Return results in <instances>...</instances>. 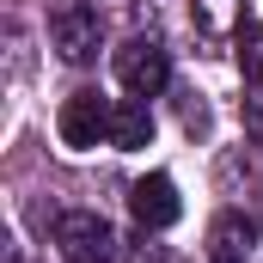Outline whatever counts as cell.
I'll return each mask as SVG.
<instances>
[{
  "label": "cell",
  "mask_w": 263,
  "mask_h": 263,
  "mask_svg": "<svg viewBox=\"0 0 263 263\" xmlns=\"http://www.w3.org/2000/svg\"><path fill=\"white\" fill-rule=\"evenodd\" d=\"M245 129L263 141V80H251V92H245Z\"/></svg>",
  "instance_id": "cell-10"
},
{
  "label": "cell",
  "mask_w": 263,
  "mask_h": 263,
  "mask_svg": "<svg viewBox=\"0 0 263 263\" xmlns=\"http://www.w3.org/2000/svg\"><path fill=\"white\" fill-rule=\"evenodd\" d=\"M239 67H245L251 80H263V31H245V37H239Z\"/></svg>",
  "instance_id": "cell-9"
},
{
  "label": "cell",
  "mask_w": 263,
  "mask_h": 263,
  "mask_svg": "<svg viewBox=\"0 0 263 263\" xmlns=\"http://www.w3.org/2000/svg\"><path fill=\"white\" fill-rule=\"evenodd\" d=\"M117 80L129 86V98H153V92H165V80H172V55H165V43H153V37H129V43L117 49Z\"/></svg>",
  "instance_id": "cell-2"
},
{
  "label": "cell",
  "mask_w": 263,
  "mask_h": 263,
  "mask_svg": "<svg viewBox=\"0 0 263 263\" xmlns=\"http://www.w3.org/2000/svg\"><path fill=\"white\" fill-rule=\"evenodd\" d=\"M184 129H190V135H202V129H208V104H202L196 92L184 98Z\"/></svg>",
  "instance_id": "cell-11"
},
{
  "label": "cell",
  "mask_w": 263,
  "mask_h": 263,
  "mask_svg": "<svg viewBox=\"0 0 263 263\" xmlns=\"http://www.w3.org/2000/svg\"><path fill=\"white\" fill-rule=\"evenodd\" d=\"M129 214L141 220V227H153V233H159V227H172V220L184 214V202H178V184H172L165 172L141 178V184L129 190Z\"/></svg>",
  "instance_id": "cell-5"
},
{
  "label": "cell",
  "mask_w": 263,
  "mask_h": 263,
  "mask_svg": "<svg viewBox=\"0 0 263 263\" xmlns=\"http://www.w3.org/2000/svg\"><path fill=\"white\" fill-rule=\"evenodd\" d=\"M251 245H257V227H251L245 214H220V220L208 227V251H214V263H245Z\"/></svg>",
  "instance_id": "cell-7"
},
{
  "label": "cell",
  "mask_w": 263,
  "mask_h": 263,
  "mask_svg": "<svg viewBox=\"0 0 263 263\" xmlns=\"http://www.w3.org/2000/svg\"><path fill=\"white\" fill-rule=\"evenodd\" d=\"M55 245H62L67 263H110L117 257V233L92 208H67L62 220H55Z\"/></svg>",
  "instance_id": "cell-1"
},
{
  "label": "cell",
  "mask_w": 263,
  "mask_h": 263,
  "mask_svg": "<svg viewBox=\"0 0 263 263\" xmlns=\"http://www.w3.org/2000/svg\"><path fill=\"white\" fill-rule=\"evenodd\" d=\"M239 12H245L239 0H196V25L208 31V37H220V31H233V25H239Z\"/></svg>",
  "instance_id": "cell-8"
},
{
  "label": "cell",
  "mask_w": 263,
  "mask_h": 263,
  "mask_svg": "<svg viewBox=\"0 0 263 263\" xmlns=\"http://www.w3.org/2000/svg\"><path fill=\"white\" fill-rule=\"evenodd\" d=\"M49 43L62 49V62H92L98 55V12L86 0H55L49 6Z\"/></svg>",
  "instance_id": "cell-4"
},
{
  "label": "cell",
  "mask_w": 263,
  "mask_h": 263,
  "mask_svg": "<svg viewBox=\"0 0 263 263\" xmlns=\"http://www.w3.org/2000/svg\"><path fill=\"white\" fill-rule=\"evenodd\" d=\"M153 141V110H147V98H123L117 110H110V147L117 153H141Z\"/></svg>",
  "instance_id": "cell-6"
},
{
  "label": "cell",
  "mask_w": 263,
  "mask_h": 263,
  "mask_svg": "<svg viewBox=\"0 0 263 263\" xmlns=\"http://www.w3.org/2000/svg\"><path fill=\"white\" fill-rule=\"evenodd\" d=\"M110 110H117V104H110L104 92H92V86H86V92H73V98L62 104L55 129H62V141L73 147V153H92V147L110 135Z\"/></svg>",
  "instance_id": "cell-3"
}]
</instances>
